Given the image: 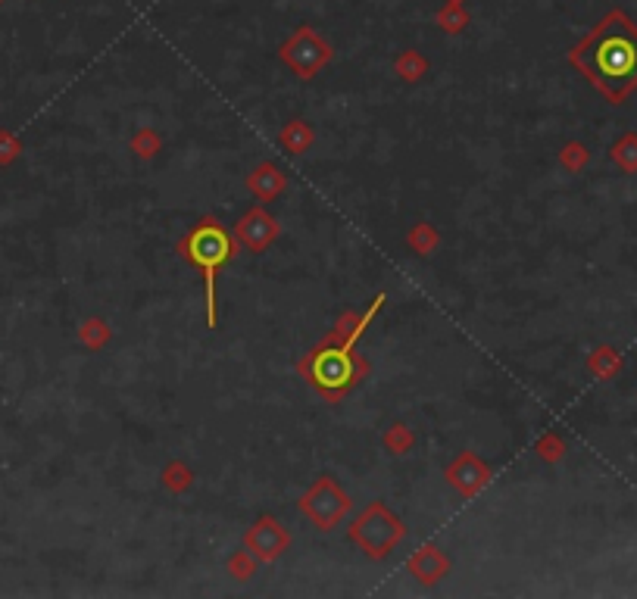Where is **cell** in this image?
Masks as SVG:
<instances>
[{
	"mask_svg": "<svg viewBox=\"0 0 637 599\" xmlns=\"http://www.w3.org/2000/svg\"><path fill=\"white\" fill-rule=\"evenodd\" d=\"M569 60L609 103H622L637 88V25L625 13H609Z\"/></svg>",
	"mask_w": 637,
	"mask_h": 599,
	"instance_id": "obj_1",
	"label": "cell"
},
{
	"mask_svg": "<svg viewBox=\"0 0 637 599\" xmlns=\"http://www.w3.org/2000/svg\"><path fill=\"white\" fill-rule=\"evenodd\" d=\"M381 303H385V294H378L372 306L360 312V316H344L338 328L331 331L319 347H313L300 359V375L307 378V384L328 403H338L369 375V362L356 353V341H360L369 322L375 319Z\"/></svg>",
	"mask_w": 637,
	"mask_h": 599,
	"instance_id": "obj_2",
	"label": "cell"
},
{
	"mask_svg": "<svg viewBox=\"0 0 637 599\" xmlns=\"http://www.w3.org/2000/svg\"><path fill=\"white\" fill-rule=\"evenodd\" d=\"M235 238L228 228L216 219H200L185 241L178 244V253L185 256V263L203 272V288H207V322L216 328V275L235 259Z\"/></svg>",
	"mask_w": 637,
	"mask_h": 599,
	"instance_id": "obj_3",
	"label": "cell"
},
{
	"mask_svg": "<svg viewBox=\"0 0 637 599\" xmlns=\"http://www.w3.org/2000/svg\"><path fill=\"white\" fill-rule=\"evenodd\" d=\"M403 537L406 525L385 503H369L350 525V540L372 559H385Z\"/></svg>",
	"mask_w": 637,
	"mask_h": 599,
	"instance_id": "obj_4",
	"label": "cell"
},
{
	"mask_svg": "<svg viewBox=\"0 0 637 599\" xmlns=\"http://www.w3.org/2000/svg\"><path fill=\"white\" fill-rule=\"evenodd\" d=\"M300 509L310 522L322 531H331L350 509V497L335 484V478H319L307 493L300 497Z\"/></svg>",
	"mask_w": 637,
	"mask_h": 599,
	"instance_id": "obj_5",
	"label": "cell"
},
{
	"mask_svg": "<svg viewBox=\"0 0 637 599\" xmlns=\"http://www.w3.org/2000/svg\"><path fill=\"white\" fill-rule=\"evenodd\" d=\"M282 60H285L300 78H313V75L331 60V47H328L313 29H300V32L282 47Z\"/></svg>",
	"mask_w": 637,
	"mask_h": 599,
	"instance_id": "obj_6",
	"label": "cell"
},
{
	"mask_svg": "<svg viewBox=\"0 0 637 599\" xmlns=\"http://www.w3.org/2000/svg\"><path fill=\"white\" fill-rule=\"evenodd\" d=\"M275 238H278V222L263 210V206L241 216L238 225H235V241L250 253H263Z\"/></svg>",
	"mask_w": 637,
	"mask_h": 599,
	"instance_id": "obj_7",
	"label": "cell"
},
{
	"mask_svg": "<svg viewBox=\"0 0 637 599\" xmlns=\"http://www.w3.org/2000/svg\"><path fill=\"white\" fill-rule=\"evenodd\" d=\"M247 546H250V553L257 556L260 562H275L278 556L288 550V534H285L282 525H278V518L263 515L260 522L250 528Z\"/></svg>",
	"mask_w": 637,
	"mask_h": 599,
	"instance_id": "obj_8",
	"label": "cell"
},
{
	"mask_svg": "<svg viewBox=\"0 0 637 599\" xmlns=\"http://www.w3.org/2000/svg\"><path fill=\"white\" fill-rule=\"evenodd\" d=\"M488 478H491V472L488 468L481 465V459L478 456H472V453H460L453 459V465L447 468V481L463 493V497H475V493L488 484Z\"/></svg>",
	"mask_w": 637,
	"mask_h": 599,
	"instance_id": "obj_9",
	"label": "cell"
},
{
	"mask_svg": "<svg viewBox=\"0 0 637 599\" xmlns=\"http://www.w3.org/2000/svg\"><path fill=\"white\" fill-rule=\"evenodd\" d=\"M447 568H450L447 556L441 550H435V546H422V550L410 559V571L425 584L441 581L447 575Z\"/></svg>",
	"mask_w": 637,
	"mask_h": 599,
	"instance_id": "obj_10",
	"label": "cell"
},
{
	"mask_svg": "<svg viewBox=\"0 0 637 599\" xmlns=\"http://www.w3.org/2000/svg\"><path fill=\"white\" fill-rule=\"evenodd\" d=\"M247 185H250V191L257 194L260 200H272V197H278V194L285 191V175H282V169H278V166L263 163V166H257V169L250 172Z\"/></svg>",
	"mask_w": 637,
	"mask_h": 599,
	"instance_id": "obj_11",
	"label": "cell"
},
{
	"mask_svg": "<svg viewBox=\"0 0 637 599\" xmlns=\"http://www.w3.org/2000/svg\"><path fill=\"white\" fill-rule=\"evenodd\" d=\"M310 141H313V132H310L307 122H291V125L285 128V132H282V147H285V150H294V153L307 150Z\"/></svg>",
	"mask_w": 637,
	"mask_h": 599,
	"instance_id": "obj_12",
	"label": "cell"
},
{
	"mask_svg": "<svg viewBox=\"0 0 637 599\" xmlns=\"http://www.w3.org/2000/svg\"><path fill=\"white\" fill-rule=\"evenodd\" d=\"M613 160H616L625 172H634V169H637V135H625V138L613 147Z\"/></svg>",
	"mask_w": 637,
	"mask_h": 599,
	"instance_id": "obj_13",
	"label": "cell"
}]
</instances>
